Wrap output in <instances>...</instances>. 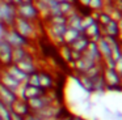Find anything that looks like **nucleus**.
Wrapping results in <instances>:
<instances>
[{
	"mask_svg": "<svg viewBox=\"0 0 122 120\" xmlns=\"http://www.w3.org/2000/svg\"><path fill=\"white\" fill-rule=\"evenodd\" d=\"M114 70H116L118 74H121V73H122V56L118 57V59L114 61Z\"/></svg>",
	"mask_w": 122,
	"mask_h": 120,
	"instance_id": "obj_30",
	"label": "nucleus"
},
{
	"mask_svg": "<svg viewBox=\"0 0 122 120\" xmlns=\"http://www.w3.org/2000/svg\"><path fill=\"white\" fill-rule=\"evenodd\" d=\"M81 14L83 13L79 12V9L76 10V12H74L72 14L67 16V26L68 28H72L75 29V30L80 31V33H83V29H81Z\"/></svg>",
	"mask_w": 122,
	"mask_h": 120,
	"instance_id": "obj_15",
	"label": "nucleus"
},
{
	"mask_svg": "<svg viewBox=\"0 0 122 120\" xmlns=\"http://www.w3.org/2000/svg\"><path fill=\"white\" fill-rule=\"evenodd\" d=\"M56 1H59V3H62V1H74L75 3V0H56Z\"/></svg>",
	"mask_w": 122,
	"mask_h": 120,
	"instance_id": "obj_36",
	"label": "nucleus"
},
{
	"mask_svg": "<svg viewBox=\"0 0 122 120\" xmlns=\"http://www.w3.org/2000/svg\"><path fill=\"white\" fill-rule=\"evenodd\" d=\"M83 34H84L85 37H87L88 39H89L91 42H97L98 39L102 37V34H101V26L98 25L97 22H93L91 23L88 28L84 29V31H83Z\"/></svg>",
	"mask_w": 122,
	"mask_h": 120,
	"instance_id": "obj_12",
	"label": "nucleus"
},
{
	"mask_svg": "<svg viewBox=\"0 0 122 120\" xmlns=\"http://www.w3.org/2000/svg\"><path fill=\"white\" fill-rule=\"evenodd\" d=\"M66 22H67L66 16H62V14L50 16V17L45 21V23H49V25H67Z\"/></svg>",
	"mask_w": 122,
	"mask_h": 120,
	"instance_id": "obj_25",
	"label": "nucleus"
},
{
	"mask_svg": "<svg viewBox=\"0 0 122 120\" xmlns=\"http://www.w3.org/2000/svg\"><path fill=\"white\" fill-rule=\"evenodd\" d=\"M93 22H95V18L92 17V14H91L89 12L81 14V29H83V31H84L85 28H88V26Z\"/></svg>",
	"mask_w": 122,
	"mask_h": 120,
	"instance_id": "obj_28",
	"label": "nucleus"
},
{
	"mask_svg": "<svg viewBox=\"0 0 122 120\" xmlns=\"http://www.w3.org/2000/svg\"><path fill=\"white\" fill-rule=\"evenodd\" d=\"M16 17V7L12 3H5L0 0V22L5 28H12Z\"/></svg>",
	"mask_w": 122,
	"mask_h": 120,
	"instance_id": "obj_2",
	"label": "nucleus"
},
{
	"mask_svg": "<svg viewBox=\"0 0 122 120\" xmlns=\"http://www.w3.org/2000/svg\"><path fill=\"white\" fill-rule=\"evenodd\" d=\"M28 85L30 86H37V88H40V80H38V70L34 73H32V74L28 76V81H26Z\"/></svg>",
	"mask_w": 122,
	"mask_h": 120,
	"instance_id": "obj_29",
	"label": "nucleus"
},
{
	"mask_svg": "<svg viewBox=\"0 0 122 120\" xmlns=\"http://www.w3.org/2000/svg\"><path fill=\"white\" fill-rule=\"evenodd\" d=\"M16 99H17V97L13 91L7 89L5 86H3L0 83V101L3 102L5 106H8L9 108H11V106L13 104V102L16 101Z\"/></svg>",
	"mask_w": 122,
	"mask_h": 120,
	"instance_id": "obj_14",
	"label": "nucleus"
},
{
	"mask_svg": "<svg viewBox=\"0 0 122 120\" xmlns=\"http://www.w3.org/2000/svg\"><path fill=\"white\" fill-rule=\"evenodd\" d=\"M16 14L17 17H21L24 20L32 21V22H38L41 20L38 10L34 5V1L29 3V4H20L16 5Z\"/></svg>",
	"mask_w": 122,
	"mask_h": 120,
	"instance_id": "obj_3",
	"label": "nucleus"
},
{
	"mask_svg": "<svg viewBox=\"0 0 122 120\" xmlns=\"http://www.w3.org/2000/svg\"><path fill=\"white\" fill-rule=\"evenodd\" d=\"M80 34H83V33H80V31H77V30H75V29L68 28V26H67L66 31L63 33V43L64 44H68V46H70L72 42L76 41V39L79 38Z\"/></svg>",
	"mask_w": 122,
	"mask_h": 120,
	"instance_id": "obj_23",
	"label": "nucleus"
},
{
	"mask_svg": "<svg viewBox=\"0 0 122 120\" xmlns=\"http://www.w3.org/2000/svg\"><path fill=\"white\" fill-rule=\"evenodd\" d=\"M71 120H84V119H83V117H80V116H76V115H72Z\"/></svg>",
	"mask_w": 122,
	"mask_h": 120,
	"instance_id": "obj_35",
	"label": "nucleus"
},
{
	"mask_svg": "<svg viewBox=\"0 0 122 120\" xmlns=\"http://www.w3.org/2000/svg\"><path fill=\"white\" fill-rule=\"evenodd\" d=\"M71 117H72V115H70V114H64L63 116L58 117L56 120H71Z\"/></svg>",
	"mask_w": 122,
	"mask_h": 120,
	"instance_id": "obj_33",
	"label": "nucleus"
},
{
	"mask_svg": "<svg viewBox=\"0 0 122 120\" xmlns=\"http://www.w3.org/2000/svg\"><path fill=\"white\" fill-rule=\"evenodd\" d=\"M16 65L24 73H26V74H32V73H34V72H37V70H38L36 59H34V56H33L32 54H29L25 59H22L21 61L16 63Z\"/></svg>",
	"mask_w": 122,
	"mask_h": 120,
	"instance_id": "obj_6",
	"label": "nucleus"
},
{
	"mask_svg": "<svg viewBox=\"0 0 122 120\" xmlns=\"http://www.w3.org/2000/svg\"><path fill=\"white\" fill-rule=\"evenodd\" d=\"M0 120H1V119H0Z\"/></svg>",
	"mask_w": 122,
	"mask_h": 120,
	"instance_id": "obj_38",
	"label": "nucleus"
},
{
	"mask_svg": "<svg viewBox=\"0 0 122 120\" xmlns=\"http://www.w3.org/2000/svg\"><path fill=\"white\" fill-rule=\"evenodd\" d=\"M0 119L1 120H12L11 119V108L0 101Z\"/></svg>",
	"mask_w": 122,
	"mask_h": 120,
	"instance_id": "obj_27",
	"label": "nucleus"
},
{
	"mask_svg": "<svg viewBox=\"0 0 122 120\" xmlns=\"http://www.w3.org/2000/svg\"><path fill=\"white\" fill-rule=\"evenodd\" d=\"M58 51H59V56H61L67 64H70V63L72 61V57H71V52L72 51H71V48H70L68 44H62V46H59Z\"/></svg>",
	"mask_w": 122,
	"mask_h": 120,
	"instance_id": "obj_24",
	"label": "nucleus"
},
{
	"mask_svg": "<svg viewBox=\"0 0 122 120\" xmlns=\"http://www.w3.org/2000/svg\"><path fill=\"white\" fill-rule=\"evenodd\" d=\"M88 43H89V39H88L87 37L84 35V34H80L79 38H77L76 41H74L71 44H70V48H71L72 51H75V52L83 54V52H84V50L87 48Z\"/></svg>",
	"mask_w": 122,
	"mask_h": 120,
	"instance_id": "obj_18",
	"label": "nucleus"
},
{
	"mask_svg": "<svg viewBox=\"0 0 122 120\" xmlns=\"http://www.w3.org/2000/svg\"><path fill=\"white\" fill-rule=\"evenodd\" d=\"M101 34L102 37H114L118 35V21L110 20L105 26H101Z\"/></svg>",
	"mask_w": 122,
	"mask_h": 120,
	"instance_id": "obj_16",
	"label": "nucleus"
},
{
	"mask_svg": "<svg viewBox=\"0 0 122 120\" xmlns=\"http://www.w3.org/2000/svg\"><path fill=\"white\" fill-rule=\"evenodd\" d=\"M75 4H76L77 7H81V8H84V9H87L88 4H89V0H75Z\"/></svg>",
	"mask_w": 122,
	"mask_h": 120,
	"instance_id": "obj_31",
	"label": "nucleus"
},
{
	"mask_svg": "<svg viewBox=\"0 0 122 120\" xmlns=\"http://www.w3.org/2000/svg\"><path fill=\"white\" fill-rule=\"evenodd\" d=\"M105 7V1L104 0H89V4H88L87 9L89 12H100L104 9Z\"/></svg>",
	"mask_w": 122,
	"mask_h": 120,
	"instance_id": "obj_26",
	"label": "nucleus"
},
{
	"mask_svg": "<svg viewBox=\"0 0 122 120\" xmlns=\"http://www.w3.org/2000/svg\"><path fill=\"white\" fill-rule=\"evenodd\" d=\"M0 83L3 86H5L7 89H9V90H12L15 94H16L17 89L20 88V85L21 83L19 82V81H16L13 77H12L11 74H9L8 72H7L5 69L3 68V70L0 72Z\"/></svg>",
	"mask_w": 122,
	"mask_h": 120,
	"instance_id": "obj_8",
	"label": "nucleus"
},
{
	"mask_svg": "<svg viewBox=\"0 0 122 120\" xmlns=\"http://www.w3.org/2000/svg\"><path fill=\"white\" fill-rule=\"evenodd\" d=\"M77 9H79V7H77L74 1H62V3H59V12H61L62 16H66L67 17V16L72 14L74 12H76Z\"/></svg>",
	"mask_w": 122,
	"mask_h": 120,
	"instance_id": "obj_22",
	"label": "nucleus"
},
{
	"mask_svg": "<svg viewBox=\"0 0 122 120\" xmlns=\"http://www.w3.org/2000/svg\"><path fill=\"white\" fill-rule=\"evenodd\" d=\"M3 39L12 47V48H16V47H29L30 42L26 41L24 37H21L13 28H7L4 31Z\"/></svg>",
	"mask_w": 122,
	"mask_h": 120,
	"instance_id": "obj_4",
	"label": "nucleus"
},
{
	"mask_svg": "<svg viewBox=\"0 0 122 120\" xmlns=\"http://www.w3.org/2000/svg\"><path fill=\"white\" fill-rule=\"evenodd\" d=\"M45 93V90L41 88H37V86H30L28 83H25L24 86V91H22V99L28 101V99L36 98V97H40Z\"/></svg>",
	"mask_w": 122,
	"mask_h": 120,
	"instance_id": "obj_17",
	"label": "nucleus"
},
{
	"mask_svg": "<svg viewBox=\"0 0 122 120\" xmlns=\"http://www.w3.org/2000/svg\"><path fill=\"white\" fill-rule=\"evenodd\" d=\"M1 1H5V3H11V0H1Z\"/></svg>",
	"mask_w": 122,
	"mask_h": 120,
	"instance_id": "obj_37",
	"label": "nucleus"
},
{
	"mask_svg": "<svg viewBox=\"0 0 122 120\" xmlns=\"http://www.w3.org/2000/svg\"><path fill=\"white\" fill-rule=\"evenodd\" d=\"M4 69H5L16 81H19L20 83H26L28 76H29V74L24 73L16 64H9V65H7V67H4Z\"/></svg>",
	"mask_w": 122,
	"mask_h": 120,
	"instance_id": "obj_13",
	"label": "nucleus"
},
{
	"mask_svg": "<svg viewBox=\"0 0 122 120\" xmlns=\"http://www.w3.org/2000/svg\"><path fill=\"white\" fill-rule=\"evenodd\" d=\"M12 28L29 42L34 41L38 37V22H32L21 17H16Z\"/></svg>",
	"mask_w": 122,
	"mask_h": 120,
	"instance_id": "obj_1",
	"label": "nucleus"
},
{
	"mask_svg": "<svg viewBox=\"0 0 122 120\" xmlns=\"http://www.w3.org/2000/svg\"><path fill=\"white\" fill-rule=\"evenodd\" d=\"M83 56H85L87 59H89L91 61H93L95 64H97V63H101V56L100 54H98V50H97V44H96V42H91L88 43L87 48L84 50V52H83Z\"/></svg>",
	"mask_w": 122,
	"mask_h": 120,
	"instance_id": "obj_11",
	"label": "nucleus"
},
{
	"mask_svg": "<svg viewBox=\"0 0 122 120\" xmlns=\"http://www.w3.org/2000/svg\"><path fill=\"white\" fill-rule=\"evenodd\" d=\"M28 48L29 47H16V48H12V64H16V63L21 61L22 59H25L30 54Z\"/></svg>",
	"mask_w": 122,
	"mask_h": 120,
	"instance_id": "obj_20",
	"label": "nucleus"
},
{
	"mask_svg": "<svg viewBox=\"0 0 122 120\" xmlns=\"http://www.w3.org/2000/svg\"><path fill=\"white\" fill-rule=\"evenodd\" d=\"M11 111L13 112V114L19 115V116L24 117V119H25V116H28V115L30 114V110H29V107H28L26 101H25V99H20V98H17L16 101L13 102V104L11 106Z\"/></svg>",
	"mask_w": 122,
	"mask_h": 120,
	"instance_id": "obj_10",
	"label": "nucleus"
},
{
	"mask_svg": "<svg viewBox=\"0 0 122 120\" xmlns=\"http://www.w3.org/2000/svg\"><path fill=\"white\" fill-rule=\"evenodd\" d=\"M0 64L3 68L12 64V47L3 38L0 39Z\"/></svg>",
	"mask_w": 122,
	"mask_h": 120,
	"instance_id": "obj_7",
	"label": "nucleus"
},
{
	"mask_svg": "<svg viewBox=\"0 0 122 120\" xmlns=\"http://www.w3.org/2000/svg\"><path fill=\"white\" fill-rule=\"evenodd\" d=\"M96 44H97L98 54H100V56H101V61H102V60H106V59H110V46H109V43L106 42V39L104 38V37H101V38L96 42Z\"/></svg>",
	"mask_w": 122,
	"mask_h": 120,
	"instance_id": "obj_19",
	"label": "nucleus"
},
{
	"mask_svg": "<svg viewBox=\"0 0 122 120\" xmlns=\"http://www.w3.org/2000/svg\"><path fill=\"white\" fill-rule=\"evenodd\" d=\"M38 80H40V88L43 90H51L55 89V81L53 76L46 70H38Z\"/></svg>",
	"mask_w": 122,
	"mask_h": 120,
	"instance_id": "obj_9",
	"label": "nucleus"
},
{
	"mask_svg": "<svg viewBox=\"0 0 122 120\" xmlns=\"http://www.w3.org/2000/svg\"><path fill=\"white\" fill-rule=\"evenodd\" d=\"M76 80H77L79 86L84 91H87V93H92V91H93L92 80H91L89 77H87L84 73H79V74H76Z\"/></svg>",
	"mask_w": 122,
	"mask_h": 120,
	"instance_id": "obj_21",
	"label": "nucleus"
},
{
	"mask_svg": "<svg viewBox=\"0 0 122 120\" xmlns=\"http://www.w3.org/2000/svg\"><path fill=\"white\" fill-rule=\"evenodd\" d=\"M117 39L122 43V20L118 21V35H117Z\"/></svg>",
	"mask_w": 122,
	"mask_h": 120,
	"instance_id": "obj_32",
	"label": "nucleus"
},
{
	"mask_svg": "<svg viewBox=\"0 0 122 120\" xmlns=\"http://www.w3.org/2000/svg\"><path fill=\"white\" fill-rule=\"evenodd\" d=\"M5 29H7L5 26H4L3 23L0 22V39L3 38V35H4V31H5Z\"/></svg>",
	"mask_w": 122,
	"mask_h": 120,
	"instance_id": "obj_34",
	"label": "nucleus"
},
{
	"mask_svg": "<svg viewBox=\"0 0 122 120\" xmlns=\"http://www.w3.org/2000/svg\"><path fill=\"white\" fill-rule=\"evenodd\" d=\"M102 80L105 88L109 90H118L121 89V77L114 69L104 68L102 69Z\"/></svg>",
	"mask_w": 122,
	"mask_h": 120,
	"instance_id": "obj_5",
	"label": "nucleus"
}]
</instances>
